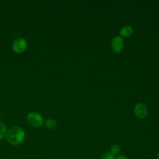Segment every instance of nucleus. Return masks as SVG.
Segmentation results:
<instances>
[{
    "instance_id": "nucleus-2",
    "label": "nucleus",
    "mask_w": 159,
    "mask_h": 159,
    "mask_svg": "<svg viewBox=\"0 0 159 159\" xmlns=\"http://www.w3.org/2000/svg\"><path fill=\"white\" fill-rule=\"evenodd\" d=\"M27 120L29 125L34 127H39L43 123L42 116L37 112H30L27 116Z\"/></svg>"
},
{
    "instance_id": "nucleus-8",
    "label": "nucleus",
    "mask_w": 159,
    "mask_h": 159,
    "mask_svg": "<svg viewBox=\"0 0 159 159\" xmlns=\"http://www.w3.org/2000/svg\"><path fill=\"white\" fill-rule=\"evenodd\" d=\"M45 125L49 129H53L57 126V122L53 119H48L45 120Z\"/></svg>"
},
{
    "instance_id": "nucleus-7",
    "label": "nucleus",
    "mask_w": 159,
    "mask_h": 159,
    "mask_svg": "<svg viewBox=\"0 0 159 159\" xmlns=\"http://www.w3.org/2000/svg\"><path fill=\"white\" fill-rule=\"evenodd\" d=\"M120 152H121V147L118 144L113 145L110 148V152L114 156L119 155Z\"/></svg>"
},
{
    "instance_id": "nucleus-11",
    "label": "nucleus",
    "mask_w": 159,
    "mask_h": 159,
    "mask_svg": "<svg viewBox=\"0 0 159 159\" xmlns=\"http://www.w3.org/2000/svg\"><path fill=\"white\" fill-rule=\"evenodd\" d=\"M115 159H129L127 156L124 155H119L115 157Z\"/></svg>"
},
{
    "instance_id": "nucleus-9",
    "label": "nucleus",
    "mask_w": 159,
    "mask_h": 159,
    "mask_svg": "<svg viewBox=\"0 0 159 159\" xmlns=\"http://www.w3.org/2000/svg\"><path fill=\"white\" fill-rule=\"evenodd\" d=\"M7 128L6 125L0 121V140L4 139L7 134Z\"/></svg>"
},
{
    "instance_id": "nucleus-6",
    "label": "nucleus",
    "mask_w": 159,
    "mask_h": 159,
    "mask_svg": "<svg viewBox=\"0 0 159 159\" xmlns=\"http://www.w3.org/2000/svg\"><path fill=\"white\" fill-rule=\"evenodd\" d=\"M133 32V29L129 25L123 27L120 30V35L124 37H128L132 35Z\"/></svg>"
},
{
    "instance_id": "nucleus-1",
    "label": "nucleus",
    "mask_w": 159,
    "mask_h": 159,
    "mask_svg": "<svg viewBox=\"0 0 159 159\" xmlns=\"http://www.w3.org/2000/svg\"><path fill=\"white\" fill-rule=\"evenodd\" d=\"M6 137L9 143L13 145H17L23 142L25 135L22 128L18 126H14L7 131Z\"/></svg>"
},
{
    "instance_id": "nucleus-5",
    "label": "nucleus",
    "mask_w": 159,
    "mask_h": 159,
    "mask_svg": "<svg viewBox=\"0 0 159 159\" xmlns=\"http://www.w3.org/2000/svg\"><path fill=\"white\" fill-rule=\"evenodd\" d=\"M124 40L120 36H116L113 38L111 42V47L112 50L116 53L121 52L124 47Z\"/></svg>"
},
{
    "instance_id": "nucleus-3",
    "label": "nucleus",
    "mask_w": 159,
    "mask_h": 159,
    "mask_svg": "<svg viewBox=\"0 0 159 159\" xmlns=\"http://www.w3.org/2000/svg\"><path fill=\"white\" fill-rule=\"evenodd\" d=\"M27 43L26 40L24 38L16 39L12 43V50L17 53H21L24 52L27 48Z\"/></svg>"
},
{
    "instance_id": "nucleus-4",
    "label": "nucleus",
    "mask_w": 159,
    "mask_h": 159,
    "mask_svg": "<svg viewBox=\"0 0 159 159\" xmlns=\"http://www.w3.org/2000/svg\"><path fill=\"white\" fill-rule=\"evenodd\" d=\"M135 115L139 119L145 117L148 113V109L145 104L142 102L137 103L134 106Z\"/></svg>"
},
{
    "instance_id": "nucleus-12",
    "label": "nucleus",
    "mask_w": 159,
    "mask_h": 159,
    "mask_svg": "<svg viewBox=\"0 0 159 159\" xmlns=\"http://www.w3.org/2000/svg\"><path fill=\"white\" fill-rule=\"evenodd\" d=\"M157 157H158V159H159V151H158V154H157Z\"/></svg>"
},
{
    "instance_id": "nucleus-10",
    "label": "nucleus",
    "mask_w": 159,
    "mask_h": 159,
    "mask_svg": "<svg viewBox=\"0 0 159 159\" xmlns=\"http://www.w3.org/2000/svg\"><path fill=\"white\" fill-rule=\"evenodd\" d=\"M102 159H115V156L109 152L103 154L102 156Z\"/></svg>"
}]
</instances>
